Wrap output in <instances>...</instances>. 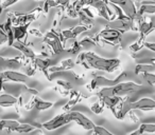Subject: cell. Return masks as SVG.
<instances>
[{
	"instance_id": "8fae6325",
	"label": "cell",
	"mask_w": 155,
	"mask_h": 135,
	"mask_svg": "<svg viewBox=\"0 0 155 135\" xmlns=\"http://www.w3.org/2000/svg\"><path fill=\"white\" fill-rule=\"evenodd\" d=\"M68 114V118H69V122H77L80 127H82L85 130H94L96 124L91 121L89 118H87L85 115H83L81 112L78 111H69L67 112Z\"/></svg>"
},
{
	"instance_id": "484cf974",
	"label": "cell",
	"mask_w": 155,
	"mask_h": 135,
	"mask_svg": "<svg viewBox=\"0 0 155 135\" xmlns=\"http://www.w3.org/2000/svg\"><path fill=\"white\" fill-rule=\"evenodd\" d=\"M2 28H3V31L5 32V34H7L8 44H9L10 47H12V44H13V42H14V37H13V32H12V23H11L10 18H8L7 22L3 24Z\"/></svg>"
},
{
	"instance_id": "7402d4cb",
	"label": "cell",
	"mask_w": 155,
	"mask_h": 135,
	"mask_svg": "<svg viewBox=\"0 0 155 135\" xmlns=\"http://www.w3.org/2000/svg\"><path fill=\"white\" fill-rule=\"evenodd\" d=\"M123 97H103V98H100V101L103 103L104 107H107L110 111L114 113L116 108L119 106V103L123 100Z\"/></svg>"
},
{
	"instance_id": "cb8c5ba5",
	"label": "cell",
	"mask_w": 155,
	"mask_h": 135,
	"mask_svg": "<svg viewBox=\"0 0 155 135\" xmlns=\"http://www.w3.org/2000/svg\"><path fill=\"white\" fill-rule=\"evenodd\" d=\"M18 103H19V99L15 96H12L7 93L0 95V108L12 107V106H16Z\"/></svg>"
},
{
	"instance_id": "d590c367",
	"label": "cell",
	"mask_w": 155,
	"mask_h": 135,
	"mask_svg": "<svg viewBox=\"0 0 155 135\" xmlns=\"http://www.w3.org/2000/svg\"><path fill=\"white\" fill-rule=\"evenodd\" d=\"M63 16V12L62 11H58V13H56L55 17H54V20H53V26H60L61 23H62V18Z\"/></svg>"
},
{
	"instance_id": "f546056e",
	"label": "cell",
	"mask_w": 155,
	"mask_h": 135,
	"mask_svg": "<svg viewBox=\"0 0 155 135\" xmlns=\"http://www.w3.org/2000/svg\"><path fill=\"white\" fill-rule=\"evenodd\" d=\"M93 131L96 135H115V134H113L112 132H110L106 128H104V127H102V126H95V128H94Z\"/></svg>"
},
{
	"instance_id": "f1b7e54d",
	"label": "cell",
	"mask_w": 155,
	"mask_h": 135,
	"mask_svg": "<svg viewBox=\"0 0 155 135\" xmlns=\"http://www.w3.org/2000/svg\"><path fill=\"white\" fill-rule=\"evenodd\" d=\"M82 51V48H81L80 43H79V41L77 40H73L72 44H71V47L68 49V52H70L72 55H79L80 54V52Z\"/></svg>"
},
{
	"instance_id": "6da1fadb",
	"label": "cell",
	"mask_w": 155,
	"mask_h": 135,
	"mask_svg": "<svg viewBox=\"0 0 155 135\" xmlns=\"http://www.w3.org/2000/svg\"><path fill=\"white\" fill-rule=\"evenodd\" d=\"M78 58L83 60L88 68H93V69L107 72V73L115 72L121 64V61L118 58H103L93 52L80 53Z\"/></svg>"
},
{
	"instance_id": "7bdbcfd3",
	"label": "cell",
	"mask_w": 155,
	"mask_h": 135,
	"mask_svg": "<svg viewBox=\"0 0 155 135\" xmlns=\"http://www.w3.org/2000/svg\"><path fill=\"white\" fill-rule=\"evenodd\" d=\"M0 77H1V73H0Z\"/></svg>"
},
{
	"instance_id": "4fadbf2b",
	"label": "cell",
	"mask_w": 155,
	"mask_h": 135,
	"mask_svg": "<svg viewBox=\"0 0 155 135\" xmlns=\"http://www.w3.org/2000/svg\"><path fill=\"white\" fill-rule=\"evenodd\" d=\"M69 124V118H68V114L66 113H63V114H58L56 115L55 117H53L52 119L48 120V121L44 122L41 124L43 128H45L46 130L48 131H53L56 130V129L61 128V127L65 126V124Z\"/></svg>"
},
{
	"instance_id": "3957f363",
	"label": "cell",
	"mask_w": 155,
	"mask_h": 135,
	"mask_svg": "<svg viewBox=\"0 0 155 135\" xmlns=\"http://www.w3.org/2000/svg\"><path fill=\"white\" fill-rule=\"evenodd\" d=\"M141 84H137L135 82H120L117 86L110 87V88H102L98 93L99 98L103 97H124L130 93L138 92L141 90Z\"/></svg>"
},
{
	"instance_id": "e575fe53",
	"label": "cell",
	"mask_w": 155,
	"mask_h": 135,
	"mask_svg": "<svg viewBox=\"0 0 155 135\" xmlns=\"http://www.w3.org/2000/svg\"><path fill=\"white\" fill-rule=\"evenodd\" d=\"M143 78L147 80L150 86H153L155 82V75L154 73H143Z\"/></svg>"
},
{
	"instance_id": "d6a6232c",
	"label": "cell",
	"mask_w": 155,
	"mask_h": 135,
	"mask_svg": "<svg viewBox=\"0 0 155 135\" xmlns=\"http://www.w3.org/2000/svg\"><path fill=\"white\" fill-rule=\"evenodd\" d=\"M91 111L94 112V113H96V114H101L102 112L104 111V106H103V103H101V101H97L96 103H94L93 106H91Z\"/></svg>"
},
{
	"instance_id": "8992f818",
	"label": "cell",
	"mask_w": 155,
	"mask_h": 135,
	"mask_svg": "<svg viewBox=\"0 0 155 135\" xmlns=\"http://www.w3.org/2000/svg\"><path fill=\"white\" fill-rule=\"evenodd\" d=\"M44 44L48 45V48L51 51V54L53 55H58L63 53V51H65L64 45L61 41L60 34L53 29L50 32L46 33V35L44 36Z\"/></svg>"
},
{
	"instance_id": "277c9868",
	"label": "cell",
	"mask_w": 155,
	"mask_h": 135,
	"mask_svg": "<svg viewBox=\"0 0 155 135\" xmlns=\"http://www.w3.org/2000/svg\"><path fill=\"white\" fill-rule=\"evenodd\" d=\"M41 12V8L30 12V13H11L9 14V18L13 26H29L32 21L37 19Z\"/></svg>"
},
{
	"instance_id": "30bf717a",
	"label": "cell",
	"mask_w": 155,
	"mask_h": 135,
	"mask_svg": "<svg viewBox=\"0 0 155 135\" xmlns=\"http://www.w3.org/2000/svg\"><path fill=\"white\" fill-rule=\"evenodd\" d=\"M110 3L115 5L116 7H118L121 10V12L123 13V15L127 16V18H130L131 20L136 19V15H137V8L135 5L134 1L131 0H127V1H118V0H112L110 1Z\"/></svg>"
},
{
	"instance_id": "4316f807",
	"label": "cell",
	"mask_w": 155,
	"mask_h": 135,
	"mask_svg": "<svg viewBox=\"0 0 155 135\" xmlns=\"http://www.w3.org/2000/svg\"><path fill=\"white\" fill-rule=\"evenodd\" d=\"M69 1H58V0H48L45 2V5H44V12L45 14L48 13V10L49 8H56L58 5H62V7H66L68 5Z\"/></svg>"
},
{
	"instance_id": "52a82bcc",
	"label": "cell",
	"mask_w": 155,
	"mask_h": 135,
	"mask_svg": "<svg viewBox=\"0 0 155 135\" xmlns=\"http://www.w3.org/2000/svg\"><path fill=\"white\" fill-rule=\"evenodd\" d=\"M127 77V72H123L120 75L118 76L115 79H108L106 77H103V76H96L91 82V86H89V91L96 90L97 88H110V87L117 86L120 82H123V80Z\"/></svg>"
},
{
	"instance_id": "74e56055",
	"label": "cell",
	"mask_w": 155,
	"mask_h": 135,
	"mask_svg": "<svg viewBox=\"0 0 155 135\" xmlns=\"http://www.w3.org/2000/svg\"><path fill=\"white\" fill-rule=\"evenodd\" d=\"M143 47L149 49L151 52H155V43L154 42H144Z\"/></svg>"
},
{
	"instance_id": "e0dca14e",
	"label": "cell",
	"mask_w": 155,
	"mask_h": 135,
	"mask_svg": "<svg viewBox=\"0 0 155 135\" xmlns=\"http://www.w3.org/2000/svg\"><path fill=\"white\" fill-rule=\"evenodd\" d=\"M53 106V103L51 101H46L43 99L38 98L37 96H33L31 98V100L28 103L25 105V108L27 110H32V109H36L38 111H43V110H47L49 108H51Z\"/></svg>"
},
{
	"instance_id": "d6986e66",
	"label": "cell",
	"mask_w": 155,
	"mask_h": 135,
	"mask_svg": "<svg viewBox=\"0 0 155 135\" xmlns=\"http://www.w3.org/2000/svg\"><path fill=\"white\" fill-rule=\"evenodd\" d=\"M35 66H36V70L38 69L39 71H41L43 73H45L46 77L48 80H52L50 77L49 73H48V69L50 68V64H51V60L49 58H43V57H35V59L33 60Z\"/></svg>"
},
{
	"instance_id": "83f0119b",
	"label": "cell",
	"mask_w": 155,
	"mask_h": 135,
	"mask_svg": "<svg viewBox=\"0 0 155 135\" xmlns=\"http://www.w3.org/2000/svg\"><path fill=\"white\" fill-rule=\"evenodd\" d=\"M154 69V66H152V64H136L135 74L137 75L139 73H153Z\"/></svg>"
},
{
	"instance_id": "8d00e7d4",
	"label": "cell",
	"mask_w": 155,
	"mask_h": 135,
	"mask_svg": "<svg viewBox=\"0 0 155 135\" xmlns=\"http://www.w3.org/2000/svg\"><path fill=\"white\" fill-rule=\"evenodd\" d=\"M29 33H30V34H32L33 36H36V37H44L43 33H41V31L36 30V29H31V30L29 31Z\"/></svg>"
},
{
	"instance_id": "ba28073f",
	"label": "cell",
	"mask_w": 155,
	"mask_h": 135,
	"mask_svg": "<svg viewBox=\"0 0 155 135\" xmlns=\"http://www.w3.org/2000/svg\"><path fill=\"white\" fill-rule=\"evenodd\" d=\"M106 28L110 29V30L119 31V32L123 33L125 31H137V26L134 22V20H131L127 18V16L123 17H116L113 21L107 22Z\"/></svg>"
},
{
	"instance_id": "7c38bea8",
	"label": "cell",
	"mask_w": 155,
	"mask_h": 135,
	"mask_svg": "<svg viewBox=\"0 0 155 135\" xmlns=\"http://www.w3.org/2000/svg\"><path fill=\"white\" fill-rule=\"evenodd\" d=\"M121 36L122 33L119 31L110 30V29L105 28L104 30H102L101 32L98 34L99 39H101L102 41L108 43L110 45H117L119 43H121Z\"/></svg>"
},
{
	"instance_id": "5bb4252c",
	"label": "cell",
	"mask_w": 155,
	"mask_h": 135,
	"mask_svg": "<svg viewBox=\"0 0 155 135\" xmlns=\"http://www.w3.org/2000/svg\"><path fill=\"white\" fill-rule=\"evenodd\" d=\"M88 29L84 26H77L73 29H70V30H63L61 31L58 34H60V38L61 41H62L63 45L66 43L67 40H70V39H75L79 35H81L82 33L87 32Z\"/></svg>"
},
{
	"instance_id": "ffe728a7",
	"label": "cell",
	"mask_w": 155,
	"mask_h": 135,
	"mask_svg": "<svg viewBox=\"0 0 155 135\" xmlns=\"http://www.w3.org/2000/svg\"><path fill=\"white\" fill-rule=\"evenodd\" d=\"M74 62L72 59H65L61 62L60 66H50L48 69V73L51 72V73H56V72H65V71H70L72 68H74Z\"/></svg>"
},
{
	"instance_id": "9c48e42d",
	"label": "cell",
	"mask_w": 155,
	"mask_h": 135,
	"mask_svg": "<svg viewBox=\"0 0 155 135\" xmlns=\"http://www.w3.org/2000/svg\"><path fill=\"white\" fill-rule=\"evenodd\" d=\"M86 7H91L94 9L97 10L98 14L101 17H103L108 22L113 21L116 18L115 12L106 5L105 1H101V0H93V1H86Z\"/></svg>"
},
{
	"instance_id": "ac0fdd59",
	"label": "cell",
	"mask_w": 155,
	"mask_h": 135,
	"mask_svg": "<svg viewBox=\"0 0 155 135\" xmlns=\"http://www.w3.org/2000/svg\"><path fill=\"white\" fill-rule=\"evenodd\" d=\"M12 47L15 48V49H17L18 51H20V53L22 54V56H24L26 59H31V60H34L35 57H36V54L34 53V52L32 51V49H30V48L28 47V45L26 44V43H24L22 41H16L14 40L13 44H12Z\"/></svg>"
},
{
	"instance_id": "836d02e7",
	"label": "cell",
	"mask_w": 155,
	"mask_h": 135,
	"mask_svg": "<svg viewBox=\"0 0 155 135\" xmlns=\"http://www.w3.org/2000/svg\"><path fill=\"white\" fill-rule=\"evenodd\" d=\"M26 72H27L26 75L28 76V77H29V76H33L35 74V72H36V66H35L33 60H32V62H28V63H27Z\"/></svg>"
},
{
	"instance_id": "d4e9b609",
	"label": "cell",
	"mask_w": 155,
	"mask_h": 135,
	"mask_svg": "<svg viewBox=\"0 0 155 135\" xmlns=\"http://www.w3.org/2000/svg\"><path fill=\"white\" fill-rule=\"evenodd\" d=\"M155 132V124H141L137 130L132 132L130 135H143L146 133H153Z\"/></svg>"
},
{
	"instance_id": "5b68a950",
	"label": "cell",
	"mask_w": 155,
	"mask_h": 135,
	"mask_svg": "<svg viewBox=\"0 0 155 135\" xmlns=\"http://www.w3.org/2000/svg\"><path fill=\"white\" fill-rule=\"evenodd\" d=\"M37 127H33L28 124H20L17 120L13 119H2L0 121V130H7L9 132L16 133H30L36 130Z\"/></svg>"
},
{
	"instance_id": "4dcf8cb0",
	"label": "cell",
	"mask_w": 155,
	"mask_h": 135,
	"mask_svg": "<svg viewBox=\"0 0 155 135\" xmlns=\"http://www.w3.org/2000/svg\"><path fill=\"white\" fill-rule=\"evenodd\" d=\"M79 43H80L81 48L83 49H86V48H89L91 45H98L97 43L95 42V40H94L93 38H91V37H87V38H84L83 40L79 41Z\"/></svg>"
},
{
	"instance_id": "603a6c76",
	"label": "cell",
	"mask_w": 155,
	"mask_h": 135,
	"mask_svg": "<svg viewBox=\"0 0 155 135\" xmlns=\"http://www.w3.org/2000/svg\"><path fill=\"white\" fill-rule=\"evenodd\" d=\"M81 99H82V94H81L80 92H78V91H75V90H71L70 99H69L68 103L63 107V110L68 112L69 110H71V108H72L73 106H75L79 101H81Z\"/></svg>"
},
{
	"instance_id": "2e32d148",
	"label": "cell",
	"mask_w": 155,
	"mask_h": 135,
	"mask_svg": "<svg viewBox=\"0 0 155 135\" xmlns=\"http://www.w3.org/2000/svg\"><path fill=\"white\" fill-rule=\"evenodd\" d=\"M1 78L3 81H12L18 82V84H26L28 81V76L26 74L19 73V72L13 71V70H7L1 72Z\"/></svg>"
},
{
	"instance_id": "9a60e30c",
	"label": "cell",
	"mask_w": 155,
	"mask_h": 135,
	"mask_svg": "<svg viewBox=\"0 0 155 135\" xmlns=\"http://www.w3.org/2000/svg\"><path fill=\"white\" fill-rule=\"evenodd\" d=\"M137 31L139 32V38H138L137 42L141 43L143 44L146 42V38L150 33H152L154 31L155 26H154V23H153V20H142V21L138 22L137 24Z\"/></svg>"
},
{
	"instance_id": "1f68e13d",
	"label": "cell",
	"mask_w": 155,
	"mask_h": 135,
	"mask_svg": "<svg viewBox=\"0 0 155 135\" xmlns=\"http://www.w3.org/2000/svg\"><path fill=\"white\" fill-rule=\"evenodd\" d=\"M64 9H66V15L68 16V17H70V18H78V13L75 12L74 8L72 7V5H71L70 1H69L68 5H67L66 7L64 8Z\"/></svg>"
},
{
	"instance_id": "7a4b0ae2",
	"label": "cell",
	"mask_w": 155,
	"mask_h": 135,
	"mask_svg": "<svg viewBox=\"0 0 155 135\" xmlns=\"http://www.w3.org/2000/svg\"><path fill=\"white\" fill-rule=\"evenodd\" d=\"M155 108V101L152 98H141L136 101H130L124 98L119 106L116 108L113 114L117 119H123L127 115L129 112H133L134 110H141V111H153Z\"/></svg>"
},
{
	"instance_id": "60d3db41",
	"label": "cell",
	"mask_w": 155,
	"mask_h": 135,
	"mask_svg": "<svg viewBox=\"0 0 155 135\" xmlns=\"http://www.w3.org/2000/svg\"><path fill=\"white\" fill-rule=\"evenodd\" d=\"M2 7H1V5H0V15H1V13H2Z\"/></svg>"
},
{
	"instance_id": "b9f144b4",
	"label": "cell",
	"mask_w": 155,
	"mask_h": 135,
	"mask_svg": "<svg viewBox=\"0 0 155 135\" xmlns=\"http://www.w3.org/2000/svg\"><path fill=\"white\" fill-rule=\"evenodd\" d=\"M38 135H41V133H39V134H38Z\"/></svg>"
},
{
	"instance_id": "f35d334b",
	"label": "cell",
	"mask_w": 155,
	"mask_h": 135,
	"mask_svg": "<svg viewBox=\"0 0 155 135\" xmlns=\"http://www.w3.org/2000/svg\"><path fill=\"white\" fill-rule=\"evenodd\" d=\"M17 1H0V5H1V7H2V9H7L8 7H10V5H14V3H16Z\"/></svg>"
},
{
	"instance_id": "44dd1931",
	"label": "cell",
	"mask_w": 155,
	"mask_h": 135,
	"mask_svg": "<svg viewBox=\"0 0 155 135\" xmlns=\"http://www.w3.org/2000/svg\"><path fill=\"white\" fill-rule=\"evenodd\" d=\"M28 28L29 26H12V32H13L14 40L16 41H21L26 43L27 40V35H28Z\"/></svg>"
},
{
	"instance_id": "ab89813d",
	"label": "cell",
	"mask_w": 155,
	"mask_h": 135,
	"mask_svg": "<svg viewBox=\"0 0 155 135\" xmlns=\"http://www.w3.org/2000/svg\"><path fill=\"white\" fill-rule=\"evenodd\" d=\"M3 84H5V81H3V79L1 77H0V92H1V90H2L3 88Z\"/></svg>"
}]
</instances>
